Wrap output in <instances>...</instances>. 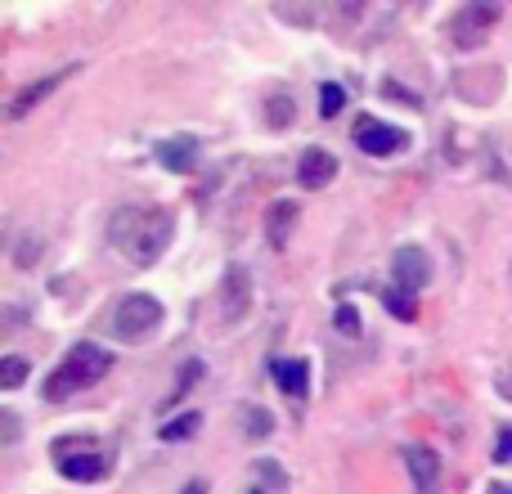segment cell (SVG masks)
I'll return each mask as SVG.
<instances>
[{
    "label": "cell",
    "instance_id": "1",
    "mask_svg": "<svg viewBox=\"0 0 512 494\" xmlns=\"http://www.w3.org/2000/svg\"><path fill=\"white\" fill-rule=\"evenodd\" d=\"M171 234H176V221L167 207H122L108 216V243L131 265H153L167 252Z\"/></svg>",
    "mask_w": 512,
    "mask_h": 494
},
{
    "label": "cell",
    "instance_id": "2",
    "mask_svg": "<svg viewBox=\"0 0 512 494\" xmlns=\"http://www.w3.org/2000/svg\"><path fill=\"white\" fill-rule=\"evenodd\" d=\"M113 369V355L104 351V346H95V342H77L68 351V360L59 364V369L45 378V400L50 405H63L68 396H77V391H86V387H95L104 373Z\"/></svg>",
    "mask_w": 512,
    "mask_h": 494
},
{
    "label": "cell",
    "instance_id": "3",
    "mask_svg": "<svg viewBox=\"0 0 512 494\" xmlns=\"http://www.w3.org/2000/svg\"><path fill=\"white\" fill-rule=\"evenodd\" d=\"M158 324H162V301L149 297V292H131V297H122L104 315V328L126 346L149 342V337L158 333Z\"/></svg>",
    "mask_w": 512,
    "mask_h": 494
},
{
    "label": "cell",
    "instance_id": "4",
    "mask_svg": "<svg viewBox=\"0 0 512 494\" xmlns=\"http://www.w3.org/2000/svg\"><path fill=\"white\" fill-rule=\"evenodd\" d=\"M54 459H59V472L68 481H81V486H90V481H104L108 477V459L95 450V441H86V436H72V441H54Z\"/></svg>",
    "mask_w": 512,
    "mask_h": 494
},
{
    "label": "cell",
    "instance_id": "5",
    "mask_svg": "<svg viewBox=\"0 0 512 494\" xmlns=\"http://www.w3.org/2000/svg\"><path fill=\"white\" fill-rule=\"evenodd\" d=\"M391 279H396L400 292H409V297H418V292L427 288V279H432V261H427L423 247L405 243L391 252Z\"/></svg>",
    "mask_w": 512,
    "mask_h": 494
},
{
    "label": "cell",
    "instance_id": "6",
    "mask_svg": "<svg viewBox=\"0 0 512 494\" xmlns=\"http://www.w3.org/2000/svg\"><path fill=\"white\" fill-rule=\"evenodd\" d=\"M355 144H360L369 158H391V153H400L409 144V135L378 122V117H360V122H355Z\"/></svg>",
    "mask_w": 512,
    "mask_h": 494
},
{
    "label": "cell",
    "instance_id": "7",
    "mask_svg": "<svg viewBox=\"0 0 512 494\" xmlns=\"http://www.w3.org/2000/svg\"><path fill=\"white\" fill-rule=\"evenodd\" d=\"M72 72H77V68H54V72H45V77L27 81V86H23V90H18V95H14V99H9L5 117H9V122H23V117H27V113H32V108H36V104H45V99H50V95H54V90H59V86H63V81H68V77H72Z\"/></svg>",
    "mask_w": 512,
    "mask_h": 494
},
{
    "label": "cell",
    "instance_id": "8",
    "mask_svg": "<svg viewBox=\"0 0 512 494\" xmlns=\"http://www.w3.org/2000/svg\"><path fill=\"white\" fill-rule=\"evenodd\" d=\"M248 310H252V274L243 265H230L221 279V319L225 324H243Z\"/></svg>",
    "mask_w": 512,
    "mask_h": 494
},
{
    "label": "cell",
    "instance_id": "9",
    "mask_svg": "<svg viewBox=\"0 0 512 494\" xmlns=\"http://www.w3.org/2000/svg\"><path fill=\"white\" fill-rule=\"evenodd\" d=\"M499 14H504L499 5H468V9H459V18H454V41H459V45L486 41V32L499 23Z\"/></svg>",
    "mask_w": 512,
    "mask_h": 494
},
{
    "label": "cell",
    "instance_id": "10",
    "mask_svg": "<svg viewBox=\"0 0 512 494\" xmlns=\"http://www.w3.org/2000/svg\"><path fill=\"white\" fill-rule=\"evenodd\" d=\"M405 468H409V477H414L418 494L441 490V459H436L427 445H405Z\"/></svg>",
    "mask_w": 512,
    "mask_h": 494
},
{
    "label": "cell",
    "instance_id": "11",
    "mask_svg": "<svg viewBox=\"0 0 512 494\" xmlns=\"http://www.w3.org/2000/svg\"><path fill=\"white\" fill-rule=\"evenodd\" d=\"M270 373H274V382H279L283 396H292V400L310 396V364L306 360H297V355H279V360H270Z\"/></svg>",
    "mask_w": 512,
    "mask_h": 494
},
{
    "label": "cell",
    "instance_id": "12",
    "mask_svg": "<svg viewBox=\"0 0 512 494\" xmlns=\"http://www.w3.org/2000/svg\"><path fill=\"white\" fill-rule=\"evenodd\" d=\"M333 176H337V158H333L328 149H306V153H301L297 180H301L306 189H324Z\"/></svg>",
    "mask_w": 512,
    "mask_h": 494
},
{
    "label": "cell",
    "instance_id": "13",
    "mask_svg": "<svg viewBox=\"0 0 512 494\" xmlns=\"http://www.w3.org/2000/svg\"><path fill=\"white\" fill-rule=\"evenodd\" d=\"M158 162L171 171V176H185V171H194V162H198V140H194V135L162 140L158 144Z\"/></svg>",
    "mask_w": 512,
    "mask_h": 494
},
{
    "label": "cell",
    "instance_id": "14",
    "mask_svg": "<svg viewBox=\"0 0 512 494\" xmlns=\"http://www.w3.org/2000/svg\"><path fill=\"white\" fill-rule=\"evenodd\" d=\"M292 225H297V203H274L270 216H265V234H270V247H288Z\"/></svg>",
    "mask_w": 512,
    "mask_h": 494
},
{
    "label": "cell",
    "instance_id": "15",
    "mask_svg": "<svg viewBox=\"0 0 512 494\" xmlns=\"http://www.w3.org/2000/svg\"><path fill=\"white\" fill-rule=\"evenodd\" d=\"M239 423H243V432H248L252 441H265V436L274 432V414H270V409H261V405H248V409H243Z\"/></svg>",
    "mask_w": 512,
    "mask_h": 494
},
{
    "label": "cell",
    "instance_id": "16",
    "mask_svg": "<svg viewBox=\"0 0 512 494\" xmlns=\"http://www.w3.org/2000/svg\"><path fill=\"white\" fill-rule=\"evenodd\" d=\"M382 301H387V310H391L396 319H405V324H414V319H418V301L409 297V292H400L396 283H391V288L382 292Z\"/></svg>",
    "mask_w": 512,
    "mask_h": 494
},
{
    "label": "cell",
    "instance_id": "17",
    "mask_svg": "<svg viewBox=\"0 0 512 494\" xmlns=\"http://www.w3.org/2000/svg\"><path fill=\"white\" fill-rule=\"evenodd\" d=\"M198 427H203L198 414H180V418H171V423H162V441H189Z\"/></svg>",
    "mask_w": 512,
    "mask_h": 494
},
{
    "label": "cell",
    "instance_id": "18",
    "mask_svg": "<svg viewBox=\"0 0 512 494\" xmlns=\"http://www.w3.org/2000/svg\"><path fill=\"white\" fill-rule=\"evenodd\" d=\"M27 369H32V364H27L23 355H5V360H0V387H5V391H14L18 382L27 378Z\"/></svg>",
    "mask_w": 512,
    "mask_h": 494
},
{
    "label": "cell",
    "instance_id": "19",
    "mask_svg": "<svg viewBox=\"0 0 512 494\" xmlns=\"http://www.w3.org/2000/svg\"><path fill=\"white\" fill-rule=\"evenodd\" d=\"M346 108V90L337 86V81H328V86H319V117H337Z\"/></svg>",
    "mask_w": 512,
    "mask_h": 494
},
{
    "label": "cell",
    "instance_id": "20",
    "mask_svg": "<svg viewBox=\"0 0 512 494\" xmlns=\"http://www.w3.org/2000/svg\"><path fill=\"white\" fill-rule=\"evenodd\" d=\"M270 113H265V122L274 126V131H279V126H292V99L288 95H270Z\"/></svg>",
    "mask_w": 512,
    "mask_h": 494
},
{
    "label": "cell",
    "instance_id": "21",
    "mask_svg": "<svg viewBox=\"0 0 512 494\" xmlns=\"http://www.w3.org/2000/svg\"><path fill=\"white\" fill-rule=\"evenodd\" d=\"M333 324H337V333H346V337H355V333H360V324H364V319H360V310H355V306H337V315H333Z\"/></svg>",
    "mask_w": 512,
    "mask_h": 494
},
{
    "label": "cell",
    "instance_id": "22",
    "mask_svg": "<svg viewBox=\"0 0 512 494\" xmlns=\"http://www.w3.org/2000/svg\"><path fill=\"white\" fill-rule=\"evenodd\" d=\"M36 256H41V239H36V234H23V239H18V252H14V265H36Z\"/></svg>",
    "mask_w": 512,
    "mask_h": 494
},
{
    "label": "cell",
    "instance_id": "23",
    "mask_svg": "<svg viewBox=\"0 0 512 494\" xmlns=\"http://www.w3.org/2000/svg\"><path fill=\"white\" fill-rule=\"evenodd\" d=\"M0 427H5V432H0V441L14 445L18 441V414H14V409H0Z\"/></svg>",
    "mask_w": 512,
    "mask_h": 494
},
{
    "label": "cell",
    "instance_id": "24",
    "mask_svg": "<svg viewBox=\"0 0 512 494\" xmlns=\"http://www.w3.org/2000/svg\"><path fill=\"white\" fill-rule=\"evenodd\" d=\"M495 463H512V427H499V441H495Z\"/></svg>",
    "mask_w": 512,
    "mask_h": 494
},
{
    "label": "cell",
    "instance_id": "25",
    "mask_svg": "<svg viewBox=\"0 0 512 494\" xmlns=\"http://www.w3.org/2000/svg\"><path fill=\"white\" fill-rule=\"evenodd\" d=\"M499 391H504V396H508V400H512V369H508V373H504V378H499Z\"/></svg>",
    "mask_w": 512,
    "mask_h": 494
},
{
    "label": "cell",
    "instance_id": "26",
    "mask_svg": "<svg viewBox=\"0 0 512 494\" xmlns=\"http://www.w3.org/2000/svg\"><path fill=\"white\" fill-rule=\"evenodd\" d=\"M185 494H207V486H203V481H189Z\"/></svg>",
    "mask_w": 512,
    "mask_h": 494
},
{
    "label": "cell",
    "instance_id": "27",
    "mask_svg": "<svg viewBox=\"0 0 512 494\" xmlns=\"http://www.w3.org/2000/svg\"><path fill=\"white\" fill-rule=\"evenodd\" d=\"M499 494H512V490H499Z\"/></svg>",
    "mask_w": 512,
    "mask_h": 494
}]
</instances>
